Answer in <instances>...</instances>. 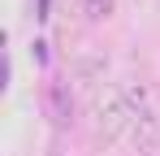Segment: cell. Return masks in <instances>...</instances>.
<instances>
[{"label":"cell","instance_id":"277c9868","mask_svg":"<svg viewBox=\"0 0 160 156\" xmlns=\"http://www.w3.org/2000/svg\"><path fill=\"white\" fill-rule=\"evenodd\" d=\"M43 104H48V117H52L56 126H69V122H74V96H69L65 82H48Z\"/></svg>","mask_w":160,"mask_h":156},{"label":"cell","instance_id":"8992f818","mask_svg":"<svg viewBox=\"0 0 160 156\" xmlns=\"http://www.w3.org/2000/svg\"><path fill=\"white\" fill-rule=\"evenodd\" d=\"M112 9H117V0H82V13H87L91 22H104V18H112Z\"/></svg>","mask_w":160,"mask_h":156},{"label":"cell","instance_id":"5b68a950","mask_svg":"<svg viewBox=\"0 0 160 156\" xmlns=\"http://www.w3.org/2000/svg\"><path fill=\"white\" fill-rule=\"evenodd\" d=\"M74 74H78L82 82H87V78H100L104 74V56H78V61H74Z\"/></svg>","mask_w":160,"mask_h":156},{"label":"cell","instance_id":"7a4b0ae2","mask_svg":"<svg viewBox=\"0 0 160 156\" xmlns=\"http://www.w3.org/2000/svg\"><path fill=\"white\" fill-rule=\"evenodd\" d=\"M121 100L130 104L134 117H152V113H160V96H156V87H152L147 78H126V82H121Z\"/></svg>","mask_w":160,"mask_h":156},{"label":"cell","instance_id":"6da1fadb","mask_svg":"<svg viewBox=\"0 0 160 156\" xmlns=\"http://www.w3.org/2000/svg\"><path fill=\"white\" fill-rule=\"evenodd\" d=\"M91 113H95V139L100 143H117L121 134L134 130V113H130V104L121 100V87L100 91L95 104H91Z\"/></svg>","mask_w":160,"mask_h":156},{"label":"cell","instance_id":"3957f363","mask_svg":"<svg viewBox=\"0 0 160 156\" xmlns=\"http://www.w3.org/2000/svg\"><path fill=\"white\" fill-rule=\"evenodd\" d=\"M134 152L138 156H160V113H152V117H134Z\"/></svg>","mask_w":160,"mask_h":156}]
</instances>
